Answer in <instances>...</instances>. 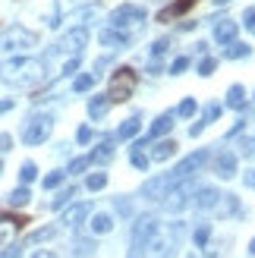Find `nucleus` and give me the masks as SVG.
Returning a JSON list of instances; mask_svg holds the SVG:
<instances>
[{
    "mask_svg": "<svg viewBox=\"0 0 255 258\" xmlns=\"http://www.w3.org/2000/svg\"><path fill=\"white\" fill-rule=\"evenodd\" d=\"M32 258H57V252H50V249H41V252H35Z\"/></svg>",
    "mask_w": 255,
    "mask_h": 258,
    "instance_id": "nucleus-51",
    "label": "nucleus"
},
{
    "mask_svg": "<svg viewBox=\"0 0 255 258\" xmlns=\"http://www.w3.org/2000/svg\"><path fill=\"white\" fill-rule=\"evenodd\" d=\"M113 208H117V211H120V214L126 217V214H130V211H133V205H130V202H126V199H120V202H117V199H113Z\"/></svg>",
    "mask_w": 255,
    "mask_h": 258,
    "instance_id": "nucleus-45",
    "label": "nucleus"
},
{
    "mask_svg": "<svg viewBox=\"0 0 255 258\" xmlns=\"http://www.w3.org/2000/svg\"><path fill=\"white\" fill-rule=\"evenodd\" d=\"M63 176H67V173H60V170H54L50 176H44V189H57L63 183Z\"/></svg>",
    "mask_w": 255,
    "mask_h": 258,
    "instance_id": "nucleus-39",
    "label": "nucleus"
},
{
    "mask_svg": "<svg viewBox=\"0 0 255 258\" xmlns=\"http://www.w3.org/2000/svg\"><path fill=\"white\" fill-rule=\"evenodd\" d=\"M214 4H227V0H214Z\"/></svg>",
    "mask_w": 255,
    "mask_h": 258,
    "instance_id": "nucleus-56",
    "label": "nucleus"
},
{
    "mask_svg": "<svg viewBox=\"0 0 255 258\" xmlns=\"http://www.w3.org/2000/svg\"><path fill=\"white\" fill-rule=\"evenodd\" d=\"M208 161V151H196V154H189L186 161H180L173 167V173H167L170 176V183H180V179H186V176H196V170L202 164Z\"/></svg>",
    "mask_w": 255,
    "mask_h": 258,
    "instance_id": "nucleus-8",
    "label": "nucleus"
},
{
    "mask_svg": "<svg viewBox=\"0 0 255 258\" xmlns=\"http://www.w3.org/2000/svg\"><path fill=\"white\" fill-rule=\"evenodd\" d=\"M50 133H54V117H50V113H38V117H32L25 123L22 142L25 145H41V142L50 139Z\"/></svg>",
    "mask_w": 255,
    "mask_h": 258,
    "instance_id": "nucleus-4",
    "label": "nucleus"
},
{
    "mask_svg": "<svg viewBox=\"0 0 255 258\" xmlns=\"http://www.w3.org/2000/svg\"><path fill=\"white\" fill-rule=\"evenodd\" d=\"M193 199V179H180V183H173L167 192H164V208L167 211H183L186 202Z\"/></svg>",
    "mask_w": 255,
    "mask_h": 258,
    "instance_id": "nucleus-6",
    "label": "nucleus"
},
{
    "mask_svg": "<svg viewBox=\"0 0 255 258\" xmlns=\"http://www.w3.org/2000/svg\"><path fill=\"white\" fill-rule=\"evenodd\" d=\"M57 236V227H41V230H35V233L29 236V246H35V242H44V239H54Z\"/></svg>",
    "mask_w": 255,
    "mask_h": 258,
    "instance_id": "nucleus-30",
    "label": "nucleus"
},
{
    "mask_svg": "<svg viewBox=\"0 0 255 258\" xmlns=\"http://www.w3.org/2000/svg\"><path fill=\"white\" fill-rule=\"evenodd\" d=\"M189 7H196V0H176V4H173L170 10H161V16H158V22H170L173 16H183V13H186Z\"/></svg>",
    "mask_w": 255,
    "mask_h": 258,
    "instance_id": "nucleus-21",
    "label": "nucleus"
},
{
    "mask_svg": "<svg viewBox=\"0 0 255 258\" xmlns=\"http://www.w3.org/2000/svg\"><path fill=\"white\" fill-rule=\"evenodd\" d=\"M208 236H211V227H199V230H196V242H199V246H205Z\"/></svg>",
    "mask_w": 255,
    "mask_h": 258,
    "instance_id": "nucleus-44",
    "label": "nucleus"
},
{
    "mask_svg": "<svg viewBox=\"0 0 255 258\" xmlns=\"http://www.w3.org/2000/svg\"><path fill=\"white\" fill-rule=\"evenodd\" d=\"M249 252H252V255H255V239H252V242H249Z\"/></svg>",
    "mask_w": 255,
    "mask_h": 258,
    "instance_id": "nucleus-55",
    "label": "nucleus"
},
{
    "mask_svg": "<svg viewBox=\"0 0 255 258\" xmlns=\"http://www.w3.org/2000/svg\"><path fill=\"white\" fill-rule=\"evenodd\" d=\"M196 110H199V101H196V98H186V101H183V104H180V107H176V113H180V117H193V113H196Z\"/></svg>",
    "mask_w": 255,
    "mask_h": 258,
    "instance_id": "nucleus-32",
    "label": "nucleus"
},
{
    "mask_svg": "<svg viewBox=\"0 0 255 258\" xmlns=\"http://www.w3.org/2000/svg\"><path fill=\"white\" fill-rule=\"evenodd\" d=\"M221 110H224V107L218 104V101H211V104L205 107V113H202V120H199V123H196L193 129H189V136H199V133H202V129H205V126H208V123H214V120H218V117H221Z\"/></svg>",
    "mask_w": 255,
    "mask_h": 258,
    "instance_id": "nucleus-18",
    "label": "nucleus"
},
{
    "mask_svg": "<svg viewBox=\"0 0 255 258\" xmlns=\"http://www.w3.org/2000/svg\"><path fill=\"white\" fill-rule=\"evenodd\" d=\"M249 54H252V50H249V44H230V47H227V57H230V60L249 57Z\"/></svg>",
    "mask_w": 255,
    "mask_h": 258,
    "instance_id": "nucleus-33",
    "label": "nucleus"
},
{
    "mask_svg": "<svg viewBox=\"0 0 255 258\" xmlns=\"http://www.w3.org/2000/svg\"><path fill=\"white\" fill-rule=\"evenodd\" d=\"M243 183H246L249 189H255V170H249V173H243Z\"/></svg>",
    "mask_w": 255,
    "mask_h": 258,
    "instance_id": "nucleus-50",
    "label": "nucleus"
},
{
    "mask_svg": "<svg viewBox=\"0 0 255 258\" xmlns=\"http://www.w3.org/2000/svg\"><path fill=\"white\" fill-rule=\"evenodd\" d=\"M214 173L221 179H233L236 176V154L233 151H218V158H214Z\"/></svg>",
    "mask_w": 255,
    "mask_h": 258,
    "instance_id": "nucleus-10",
    "label": "nucleus"
},
{
    "mask_svg": "<svg viewBox=\"0 0 255 258\" xmlns=\"http://www.w3.org/2000/svg\"><path fill=\"white\" fill-rule=\"evenodd\" d=\"M170 126H173V113H161V117L151 123V129H148V139H158V136H164V133H170ZM145 139V142H148ZM139 148H142V142H136Z\"/></svg>",
    "mask_w": 255,
    "mask_h": 258,
    "instance_id": "nucleus-19",
    "label": "nucleus"
},
{
    "mask_svg": "<svg viewBox=\"0 0 255 258\" xmlns=\"http://www.w3.org/2000/svg\"><path fill=\"white\" fill-rule=\"evenodd\" d=\"M186 70H189V57L173 60V67H170V73H173V76H180V73H186Z\"/></svg>",
    "mask_w": 255,
    "mask_h": 258,
    "instance_id": "nucleus-42",
    "label": "nucleus"
},
{
    "mask_svg": "<svg viewBox=\"0 0 255 258\" xmlns=\"http://www.w3.org/2000/svg\"><path fill=\"white\" fill-rule=\"evenodd\" d=\"M85 0H57V16H63V13H70L76 7H82Z\"/></svg>",
    "mask_w": 255,
    "mask_h": 258,
    "instance_id": "nucleus-36",
    "label": "nucleus"
},
{
    "mask_svg": "<svg viewBox=\"0 0 255 258\" xmlns=\"http://www.w3.org/2000/svg\"><path fill=\"white\" fill-rule=\"evenodd\" d=\"M139 129H142V120H139V117H130V120H123V126L117 129V139H120V142H123V139H133Z\"/></svg>",
    "mask_w": 255,
    "mask_h": 258,
    "instance_id": "nucleus-24",
    "label": "nucleus"
},
{
    "mask_svg": "<svg viewBox=\"0 0 255 258\" xmlns=\"http://www.w3.org/2000/svg\"><path fill=\"white\" fill-rule=\"evenodd\" d=\"M95 79H98L95 73H85V76H79V79L73 82V92H88V88L95 85Z\"/></svg>",
    "mask_w": 255,
    "mask_h": 258,
    "instance_id": "nucleus-31",
    "label": "nucleus"
},
{
    "mask_svg": "<svg viewBox=\"0 0 255 258\" xmlns=\"http://www.w3.org/2000/svg\"><path fill=\"white\" fill-rule=\"evenodd\" d=\"M176 154V142H158L155 145V151H151V161H167V158H173Z\"/></svg>",
    "mask_w": 255,
    "mask_h": 258,
    "instance_id": "nucleus-23",
    "label": "nucleus"
},
{
    "mask_svg": "<svg viewBox=\"0 0 255 258\" xmlns=\"http://www.w3.org/2000/svg\"><path fill=\"white\" fill-rule=\"evenodd\" d=\"M44 79V60H35V57H13L7 63H0V82L7 85H38Z\"/></svg>",
    "mask_w": 255,
    "mask_h": 258,
    "instance_id": "nucleus-1",
    "label": "nucleus"
},
{
    "mask_svg": "<svg viewBox=\"0 0 255 258\" xmlns=\"http://www.w3.org/2000/svg\"><path fill=\"white\" fill-rule=\"evenodd\" d=\"M113 158V145H110V142H104V145H98L92 154H88V161H92V164H107Z\"/></svg>",
    "mask_w": 255,
    "mask_h": 258,
    "instance_id": "nucleus-25",
    "label": "nucleus"
},
{
    "mask_svg": "<svg viewBox=\"0 0 255 258\" xmlns=\"http://www.w3.org/2000/svg\"><path fill=\"white\" fill-rule=\"evenodd\" d=\"M107 110H110V98L107 95H95L92 101H88V117L92 120H101Z\"/></svg>",
    "mask_w": 255,
    "mask_h": 258,
    "instance_id": "nucleus-20",
    "label": "nucleus"
},
{
    "mask_svg": "<svg viewBox=\"0 0 255 258\" xmlns=\"http://www.w3.org/2000/svg\"><path fill=\"white\" fill-rule=\"evenodd\" d=\"M236 29L239 25L233 19H221V22H214V41L218 44H230L233 38H236Z\"/></svg>",
    "mask_w": 255,
    "mask_h": 258,
    "instance_id": "nucleus-15",
    "label": "nucleus"
},
{
    "mask_svg": "<svg viewBox=\"0 0 255 258\" xmlns=\"http://www.w3.org/2000/svg\"><path fill=\"white\" fill-rule=\"evenodd\" d=\"M22 217H10V214H0V246H7V242L13 239L22 230Z\"/></svg>",
    "mask_w": 255,
    "mask_h": 258,
    "instance_id": "nucleus-13",
    "label": "nucleus"
},
{
    "mask_svg": "<svg viewBox=\"0 0 255 258\" xmlns=\"http://www.w3.org/2000/svg\"><path fill=\"white\" fill-rule=\"evenodd\" d=\"M88 164H92V161H88V158H76V161L70 164V173H82V170H85Z\"/></svg>",
    "mask_w": 255,
    "mask_h": 258,
    "instance_id": "nucleus-43",
    "label": "nucleus"
},
{
    "mask_svg": "<svg viewBox=\"0 0 255 258\" xmlns=\"http://www.w3.org/2000/svg\"><path fill=\"white\" fill-rule=\"evenodd\" d=\"M243 25L255 35V10H246V16H243Z\"/></svg>",
    "mask_w": 255,
    "mask_h": 258,
    "instance_id": "nucleus-46",
    "label": "nucleus"
},
{
    "mask_svg": "<svg viewBox=\"0 0 255 258\" xmlns=\"http://www.w3.org/2000/svg\"><path fill=\"white\" fill-rule=\"evenodd\" d=\"M158 230V221L151 214H142L136 221V227H133V239H130V258H139L142 255V249H145V242H148V236Z\"/></svg>",
    "mask_w": 255,
    "mask_h": 258,
    "instance_id": "nucleus-5",
    "label": "nucleus"
},
{
    "mask_svg": "<svg viewBox=\"0 0 255 258\" xmlns=\"http://www.w3.org/2000/svg\"><path fill=\"white\" fill-rule=\"evenodd\" d=\"M7 110H13V101L7 98V101H0V113H7Z\"/></svg>",
    "mask_w": 255,
    "mask_h": 258,
    "instance_id": "nucleus-54",
    "label": "nucleus"
},
{
    "mask_svg": "<svg viewBox=\"0 0 255 258\" xmlns=\"http://www.w3.org/2000/svg\"><path fill=\"white\" fill-rule=\"evenodd\" d=\"M218 199H221V192H218V189H199V196H196V202H193V208H196V211H211L214 205H218Z\"/></svg>",
    "mask_w": 255,
    "mask_h": 258,
    "instance_id": "nucleus-17",
    "label": "nucleus"
},
{
    "mask_svg": "<svg viewBox=\"0 0 255 258\" xmlns=\"http://www.w3.org/2000/svg\"><path fill=\"white\" fill-rule=\"evenodd\" d=\"M88 214H92V205H88V202H82V205H73V208H67V211H63L60 224H63V227H79V224L85 221Z\"/></svg>",
    "mask_w": 255,
    "mask_h": 258,
    "instance_id": "nucleus-12",
    "label": "nucleus"
},
{
    "mask_svg": "<svg viewBox=\"0 0 255 258\" xmlns=\"http://www.w3.org/2000/svg\"><path fill=\"white\" fill-rule=\"evenodd\" d=\"M76 67H79V57H73V60H70V63H67V67H63V73H73V70H76Z\"/></svg>",
    "mask_w": 255,
    "mask_h": 258,
    "instance_id": "nucleus-53",
    "label": "nucleus"
},
{
    "mask_svg": "<svg viewBox=\"0 0 255 258\" xmlns=\"http://www.w3.org/2000/svg\"><path fill=\"white\" fill-rule=\"evenodd\" d=\"M35 176H38V167H35L32 161H25V164H22V170H19V179H22V183H32Z\"/></svg>",
    "mask_w": 255,
    "mask_h": 258,
    "instance_id": "nucleus-34",
    "label": "nucleus"
},
{
    "mask_svg": "<svg viewBox=\"0 0 255 258\" xmlns=\"http://www.w3.org/2000/svg\"><path fill=\"white\" fill-rule=\"evenodd\" d=\"M110 230H113V221H110V217L107 214H95L92 217V233H110Z\"/></svg>",
    "mask_w": 255,
    "mask_h": 258,
    "instance_id": "nucleus-26",
    "label": "nucleus"
},
{
    "mask_svg": "<svg viewBox=\"0 0 255 258\" xmlns=\"http://www.w3.org/2000/svg\"><path fill=\"white\" fill-rule=\"evenodd\" d=\"M76 252H79V255L95 252V239H76Z\"/></svg>",
    "mask_w": 255,
    "mask_h": 258,
    "instance_id": "nucleus-40",
    "label": "nucleus"
},
{
    "mask_svg": "<svg viewBox=\"0 0 255 258\" xmlns=\"http://www.w3.org/2000/svg\"><path fill=\"white\" fill-rule=\"evenodd\" d=\"M164 50H167V41H155V57H161Z\"/></svg>",
    "mask_w": 255,
    "mask_h": 258,
    "instance_id": "nucleus-52",
    "label": "nucleus"
},
{
    "mask_svg": "<svg viewBox=\"0 0 255 258\" xmlns=\"http://www.w3.org/2000/svg\"><path fill=\"white\" fill-rule=\"evenodd\" d=\"M136 85H139V73L130 70V67H120L117 73H113V79H110V104H123V101H130L133 92H136Z\"/></svg>",
    "mask_w": 255,
    "mask_h": 258,
    "instance_id": "nucleus-3",
    "label": "nucleus"
},
{
    "mask_svg": "<svg viewBox=\"0 0 255 258\" xmlns=\"http://www.w3.org/2000/svg\"><path fill=\"white\" fill-rule=\"evenodd\" d=\"M239 154H243V158H255V139H243V142H239Z\"/></svg>",
    "mask_w": 255,
    "mask_h": 258,
    "instance_id": "nucleus-38",
    "label": "nucleus"
},
{
    "mask_svg": "<svg viewBox=\"0 0 255 258\" xmlns=\"http://www.w3.org/2000/svg\"><path fill=\"white\" fill-rule=\"evenodd\" d=\"M110 22H113V29L139 25V22H145V10H142V7H133V4H123V7H117V10H113Z\"/></svg>",
    "mask_w": 255,
    "mask_h": 258,
    "instance_id": "nucleus-9",
    "label": "nucleus"
},
{
    "mask_svg": "<svg viewBox=\"0 0 255 258\" xmlns=\"http://www.w3.org/2000/svg\"><path fill=\"white\" fill-rule=\"evenodd\" d=\"M10 148H13V139L7 133H0V151H10Z\"/></svg>",
    "mask_w": 255,
    "mask_h": 258,
    "instance_id": "nucleus-47",
    "label": "nucleus"
},
{
    "mask_svg": "<svg viewBox=\"0 0 255 258\" xmlns=\"http://www.w3.org/2000/svg\"><path fill=\"white\" fill-rule=\"evenodd\" d=\"M176 236H180V224H173L170 230H155L142 249V258H167L176 246Z\"/></svg>",
    "mask_w": 255,
    "mask_h": 258,
    "instance_id": "nucleus-2",
    "label": "nucleus"
},
{
    "mask_svg": "<svg viewBox=\"0 0 255 258\" xmlns=\"http://www.w3.org/2000/svg\"><path fill=\"white\" fill-rule=\"evenodd\" d=\"M0 170H4V164H0Z\"/></svg>",
    "mask_w": 255,
    "mask_h": 258,
    "instance_id": "nucleus-57",
    "label": "nucleus"
},
{
    "mask_svg": "<svg viewBox=\"0 0 255 258\" xmlns=\"http://www.w3.org/2000/svg\"><path fill=\"white\" fill-rule=\"evenodd\" d=\"M0 258H22V249H7V252H0Z\"/></svg>",
    "mask_w": 255,
    "mask_h": 258,
    "instance_id": "nucleus-49",
    "label": "nucleus"
},
{
    "mask_svg": "<svg viewBox=\"0 0 255 258\" xmlns=\"http://www.w3.org/2000/svg\"><path fill=\"white\" fill-rule=\"evenodd\" d=\"M32 44H35V32L22 29V25H13L0 38V50H22V47H32Z\"/></svg>",
    "mask_w": 255,
    "mask_h": 258,
    "instance_id": "nucleus-7",
    "label": "nucleus"
},
{
    "mask_svg": "<svg viewBox=\"0 0 255 258\" xmlns=\"http://www.w3.org/2000/svg\"><path fill=\"white\" fill-rule=\"evenodd\" d=\"M227 107H233V110L246 107V88L243 85H230V92H227Z\"/></svg>",
    "mask_w": 255,
    "mask_h": 258,
    "instance_id": "nucleus-22",
    "label": "nucleus"
},
{
    "mask_svg": "<svg viewBox=\"0 0 255 258\" xmlns=\"http://www.w3.org/2000/svg\"><path fill=\"white\" fill-rule=\"evenodd\" d=\"M173 183H170V176L164 173V176H158V179H148V183L142 186V196L145 199H164V192H167Z\"/></svg>",
    "mask_w": 255,
    "mask_h": 258,
    "instance_id": "nucleus-14",
    "label": "nucleus"
},
{
    "mask_svg": "<svg viewBox=\"0 0 255 258\" xmlns=\"http://www.w3.org/2000/svg\"><path fill=\"white\" fill-rule=\"evenodd\" d=\"M214 67H218V60H214V57H205V60L199 63V73H202V76H211Z\"/></svg>",
    "mask_w": 255,
    "mask_h": 258,
    "instance_id": "nucleus-41",
    "label": "nucleus"
},
{
    "mask_svg": "<svg viewBox=\"0 0 255 258\" xmlns=\"http://www.w3.org/2000/svg\"><path fill=\"white\" fill-rule=\"evenodd\" d=\"M130 161H133V167H136V170H142V173L148 170V154H142V148H139V145L130 151Z\"/></svg>",
    "mask_w": 255,
    "mask_h": 258,
    "instance_id": "nucleus-29",
    "label": "nucleus"
},
{
    "mask_svg": "<svg viewBox=\"0 0 255 258\" xmlns=\"http://www.w3.org/2000/svg\"><path fill=\"white\" fill-rule=\"evenodd\" d=\"M214 211H218V217L233 214V211H236V199H233V196H221L218 205H214Z\"/></svg>",
    "mask_w": 255,
    "mask_h": 258,
    "instance_id": "nucleus-28",
    "label": "nucleus"
},
{
    "mask_svg": "<svg viewBox=\"0 0 255 258\" xmlns=\"http://www.w3.org/2000/svg\"><path fill=\"white\" fill-rule=\"evenodd\" d=\"M85 186H88V192H98V189H104V186H107V176H104V173H95V176H88V183H85Z\"/></svg>",
    "mask_w": 255,
    "mask_h": 258,
    "instance_id": "nucleus-35",
    "label": "nucleus"
},
{
    "mask_svg": "<svg viewBox=\"0 0 255 258\" xmlns=\"http://www.w3.org/2000/svg\"><path fill=\"white\" fill-rule=\"evenodd\" d=\"M85 44H88V32H85V29H73V32L63 35V41H60L57 47H60V50H70V54H79Z\"/></svg>",
    "mask_w": 255,
    "mask_h": 258,
    "instance_id": "nucleus-11",
    "label": "nucleus"
},
{
    "mask_svg": "<svg viewBox=\"0 0 255 258\" xmlns=\"http://www.w3.org/2000/svg\"><path fill=\"white\" fill-rule=\"evenodd\" d=\"M29 202H32V192L25 189V186H19V189L10 192V205H13V208H22V205H29Z\"/></svg>",
    "mask_w": 255,
    "mask_h": 258,
    "instance_id": "nucleus-27",
    "label": "nucleus"
},
{
    "mask_svg": "<svg viewBox=\"0 0 255 258\" xmlns=\"http://www.w3.org/2000/svg\"><path fill=\"white\" fill-rule=\"evenodd\" d=\"M73 196H76V189H63L60 196L50 202V208H63V205H70V199H73Z\"/></svg>",
    "mask_w": 255,
    "mask_h": 258,
    "instance_id": "nucleus-37",
    "label": "nucleus"
},
{
    "mask_svg": "<svg viewBox=\"0 0 255 258\" xmlns=\"http://www.w3.org/2000/svg\"><path fill=\"white\" fill-rule=\"evenodd\" d=\"M76 139H79V142H88V139H92V129H88V126H79V133H76Z\"/></svg>",
    "mask_w": 255,
    "mask_h": 258,
    "instance_id": "nucleus-48",
    "label": "nucleus"
},
{
    "mask_svg": "<svg viewBox=\"0 0 255 258\" xmlns=\"http://www.w3.org/2000/svg\"><path fill=\"white\" fill-rule=\"evenodd\" d=\"M101 44H104V47H110V50H123L126 44H130V38H126L120 29H113V25H110V29H104V32H101Z\"/></svg>",
    "mask_w": 255,
    "mask_h": 258,
    "instance_id": "nucleus-16",
    "label": "nucleus"
}]
</instances>
